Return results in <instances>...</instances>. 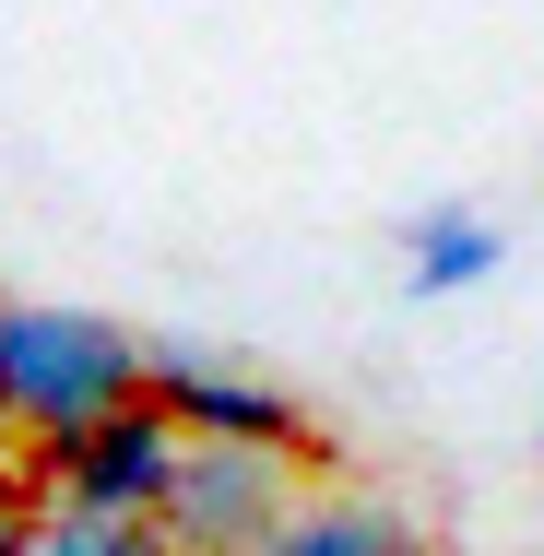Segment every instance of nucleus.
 I'll use <instances>...</instances> for the list:
<instances>
[{
  "label": "nucleus",
  "mask_w": 544,
  "mask_h": 556,
  "mask_svg": "<svg viewBox=\"0 0 544 556\" xmlns=\"http://www.w3.org/2000/svg\"><path fill=\"white\" fill-rule=\"evenodd\" d=\"M24 556H166V545H154V521H84V509H48Z\"/></svg>",
  "instance_id": "obj_7"
},
{
  "label": "nucleus",
  "mask_w": 544,
  "mask_h": 556,
  "mask_svg": "<svg viewBox=\"0 0 544 556\" xmlns=\"http://www.w3.org/2000/svg\"><path fill=\"white\" fill-rule=\"evenodd\" d=\"M36 521H48V509H36V485H24V462H12V473H0V556L36 545Z\"/></svg>",
  "instance_id": "obj_8"
},
{
  "label": "nucleus",
  "mask_w": 544,
  "mask_h": 556,
  "mask_svg": "<svg viewBox=\"0 0 544 556\" xmlns=\"http://www.w3.org/2000/svg\"><path fill=\"white\" fill-rule=\"evenodd\" d=\"M142 355L154 343L107 320V308H60V296H0V415L12 439H72L118 415L142 391Z\"/></svg>",
  "instance_id": "obj_1"
},
{
  "label": "nucleus",
  "mask_w": 544,
  "mask_h": 556,
  "mask_svg": "<svg viewBox=\"0 0 544 556\" xmlns=\"http://www.w3.org/2000/svg\"><path fill=\"white\" fill-rule=\"evenodd\" d=\"M0 473H12V415H0Z\"/></svg>",
  "instance_id": "obj_9"
},
{
  "label": "nucleus",
  "mask_w": 544,
  "mask_h": 556,
  "mask_svg": "<svg viewBox=\"0 0 544 556\" xmlns=\"http://www.w3.org/2000/svg\"><path fill=\"white\" fill-rule=\"evenodd\" d=\"M36 450V509H84V521H154V497H166V473H178V427L130 391L118 415L96 427H72V439H24Z\"/></svg>",
  "instance_id": "obj_4"
},
{
  "label": "nucleus",
  "mask_w": 544,
  "mask_h": 556,
  "mask_svg": "<svg viewBox=\"0 0 544 556\" xmlns=\"http://www.w3.org/2000/svg\"><path fill=\"white\" fill-rule=\"evenodd\" d=\"M261 556H427L403 497H296Z\"/></svg>",
  "instance_id": "obj_6"
},
{
  "label": "nucleus",
  "mask_w": 544,
  "mask_h": 556,
  "mask_svg": "<svg viewBox=\"0 0 544 556\" xmlns=\"http://www.w3.org/2000/svg\"><path fill=\"white\" fill-rule=\"evenodd\" d=\"M142 403H154L178 439H237V450H296V462H320L308 391L261 379V367H237V355H202V343H154V355H142Z\"/></svg>",
  "instance_id": "obj_3"
},
{
  "label": "nucleus",
  "mask_w": 544,
  "mask_h": 556,
  "mask_svg": "<svg viewBox=\"0 0 544 556\" xmlns=\"http://www.w3.org/2000/svg\"><path fill=\"white\" fill-rule=\"evenodd\" d=\"M497 261H509V237L473 214V202H427V214L403 225V296H415V308L497 285Z\"/></svg>",
  "instance_id": "obj_5"
},
{
  "label": "nucleus",
  "mask_w": 544,
  "mask_h": 556,
  "mask_svg": "<svg viewBox=\"0 0 544 556\" xmlns=\"http://www.w3.org/2000/svg\"><path fill=\"white\" fill-rule=\"evenodd\" d=\"M308 497L296 450H237V439H190L166 497H154V545L166 556H261L273 521Z\"/></svg>",
  "instance_id": "obj_2"
}]
</instances>
